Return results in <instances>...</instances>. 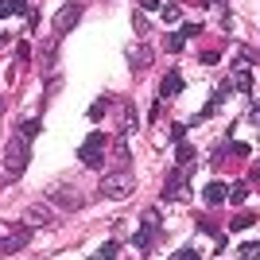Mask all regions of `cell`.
<instances>
[{"instance_id": "31", "label": "cell", "mask_w": 260, "mask_h": 260, "mask_svg": "<svg viewBox=\"0 0 260 260\" xmlns=\"http://www.w3.org/2000/svg\"><path fill=\"white\" fill-rule=\"evenodd\" d=\"M249 179H252V183H260V167H252V171H249Z\"/></svg>"}, {"instance_id": "27", "label": "cell", "mask_w": 260, "mask_h": 260, "mask_svg": "<svg viewBox=\"0 0 260 260\" xmlns=\"http://www.w3.org/2000/svg\"><path fill=\"white\" fill-rule=\"evenodd\" d=\"M27 58H31V47H27V43H20V47H16V66H23Z\"/></svg>"}, {"instance_id": "15", "label": "cell", "mask_w": 260, "mask_h": 260, "mask_svg": "<svg viewBox=\"0 0 260 260\" xmlns=\"http://www.w3.org/2000/svg\"><path fill=\"white\" fill-rule=\"evenodd\" d=\"M245 198H249V186H245V183L229 186V206H245Z\"/></svg>"}, {"instance_id": "23", "label": "cell", "mask_w": 260, "mask_h": 260, "mask_svg": "<svg viewBox=\"0 0 260 260\" xmlns=\"http://www.w3.org/2000/svg\"><path fill=\"white\" fill-rule=\"evenodd\" d=\"M23 136H27V140H35V136H39V132H43V120H39V117H35V120H27V124H23Z\"/></svg>"}, {"instance_id": "32", "label": "cell", "mask_w": 260, "mask_h": 260, "mask_svg": "<svg viewBox=\"0 0 260 260\" xmlns=\"http://www.w3.org/2000/svg\"><path fill=\"white\" fill-rule=\"evenodd\" d=\"M249 117H252V120L260 124V105H252V113H249Z\"/></svg>"}, {"instance_id": "4", "label": "cell", "mask_w": 260, "mask_h": 260, "mask_svg": "<svg viewBox=\"0 0 260 260\" xmlns=\"http://www.w3.org/2000/svg\"><path fill=\"white\" fill-rule=\"evenodd\" d=\"M105 152H109V136L105 132H89L82 140V148H78V159L86 167H105Z\"/></svg>"}, {"instance_id": "9", "label": "cell", "mask_w": 260, "mask_h": 260, "mask_svg": "<svg viewBox=\"0 0 260 260\" xmlns=\"http://www.w3.org/2000/svg\"><path fill=\"white\" fill-rule=\"evenodd\" d=\"M202 202H206L210 210L221 206V202H229V186H225V183H217V179H214V183H206V190H202Z\"/></svg>"}, {"instance_id": "3", "label": "cell", "mask_w": 260, "mask_h": 260, "mask_svg": "<svg viewBox=\"0 0 260 260\" xmlns=\"http://www.w3.org/2000/svg\"><path fill=\"white\" fill-rule=\"evenodd\" d=\"M47 198H51V206H54V210H66V214H74V210L86 206L82 190H78V186H70V183H54V186H47Z\"/></svg>"}, {"instance_id": "29", "label": "cell", "mask_w": 260, "mask_h": 260, "mask_svg": "<svg viewBox=\"0 0 260 260\" xmlns=\"http://www.w3.org/2000/svg\"><path fill=\"white\" fill-rule=\"evenodd\" d=\"M140 8H144V12H159L163 4H159V0H140Z\"/></svg>"}, {"instance_id": "2", "label": "cell", "mask_w": 260, "mask_h": 260, "mask_svg": "<svg viewBox=\"0 0 260 260\" xmlns=\"http://www.w3.org/2000/svg\"><path fill=\"white\" fill-rule=\"evenodd\" d=\"M132 190H136V175H132L128 167H113V171H105V179H101V194H105V198H128Z\"/></svg>"}, {"instance_id": "1", "label": "cell", "mask_w": 260, "mask_h": 260, "mask_svg": "<svg viewBox=\"0 0 260 260\" xmlns=\"http://www.w3.org/2000/svg\"><path fill=\"white\" fill-rule=\"evenodd\" d=\"M27 159H31V140L16 132L8 144H4V179H20L27 171Z\"/></svg>"}, {"instance_id": "12", "label": "cell", "mask_w": 260, "mask_h": 260, "mask_svg": "<svg viewBox=\"0 0 260 260\" xmlns=\"http://www.w3.org/2000/svg\"><path fill=\"white\" fill-rule=\"evenodd\" d=\"M229 86L237 89V93H252V70H249V66H241V70H233V78H229Z\"/></svg>"}, {"instance_id": "20", "label": "cell", "mask_w": 260, "mask_h": 260, "mask_svg": "<svg viewBox=\"0 0 260 260\" xmlns=\"http://www.w3.org/2000/svg\"><path fill=\"white\" fill-rule=\"evenodd\" d=\"M260 256V241H245L237 249V260H256Z\"/></svg>"}, {"instance_id": "13", "label": "cell", "mask_w": 260, "mask_h": 260, "mask_svg": "<svg viewBox=\"0 0 260 260\" xmlns=\"http://www.w3.org/2000/svg\"><path fill=\"white\" fill-rule=\"evenodd\" d=\"M159 225H163V217H159V210H144V217H140V229H144V233H152V237H155V233H159Z\"/></svg>"}, {"instance_id": "28", "label": "cell", "mask_w": 260, "mask_h": 260, "mask_svg": "<svg viewBox=\"0 0 260 260\" xmlns=\"http://www.w3.org/2000/svg\"><path fill=\"white\" fill-rule=\"evenodd\" d=\"M183 136H186V124H171V136H167V140H171V144H183Z\"/></svg>"}, {"instance_id": "17", "label": "cell", "mask_w": 260, "mask_h": 260, "mask_svg": "<svg viewBox=\"0 0 260 260\" xmlns=\"http://www.w3.org/2000/svg\"><path fill=\"white\" fill-rule=\"evenodd\" d=\"M194 155H198V152H194V144H186V140H183V144H175V159H179V167H183V163H190Z\"/></svg>"}, {"instance_id": "30", "label": "cell", "mask_w": 260, "mask_h": 260, "mask_svg": "<svg viewBox=\"0 0 260 260\" xmlns=\"http://www.w3.org/2000/svg\"><path fill=\"white\" fill-rule=\"evenodd\" d=\"M217 58H221V54H217V51H202V62H206V66H214Z\"/></svg>"}, {"instance_id": "10", "label": "cell", "mask_w": 260, "mask_h": 260, "mask_svg": "<svg viewBox=\"0 0 260 260\" xmlns=\"http://www.w3.org/2000/svg\"><path fill=\"white\" fill-rule=\"evenodd\" d=\"M175 93H183V74H179V70H167L163 82H159V98L167 101V98H175Z\"/></svg>"}, {"instance_id": "33", "label": "cell", "mask_w": 260, "mask_h": 260, "mask_svg": "<svg viewBox=\"0 0 260 260\" xmlns=\"http://www.w3.org/2000/svg\"><path fill=\"white\" fill-rule=\"evenodd\" d=\"M202 4H206V8H217V4H221V0H202Z\"/></svg>"}, {"instance_id": "11", "label": "cell", "mask_w": 260, "mask_h": 260, "mask_svg": "<svg viewBox=\"0 0 260 260\" xmlns=\"http://www.w3.org/2000/svg\"><path fill=\"white\" fill-rule=\"evenodd\" d=\"M152 58H155V54H152V47H148V43H136V47L128 51L132 70H148V66H152Z\"/></svg>"}, {"instance_id": "19", "label": "cell", "mask_w": 260, "mask_h": 260, "mask_svg": "<svg viewBox=\"0 0 260 260\" xmlns=\"http://www.w3.org/2000/svg\"><path fill=\"white\" fill-rule=\"evenodd\" d=\"M117 252H120V245H117V241H105V245H101V249L93 252V256H89V260H113V256H117Z\"/></svg>"}, {"instance_id": "8", "label": "cell", "mask_w": 260, "mask_h": 260, "mask_svg": "<svg viewBox=\"0 0 260 260\" xmlns=\"http://www.w3.org/2000/svg\"><path fill=\"white\" fill-rule=\"evenodd\" d=\"M54 217H58V210L51 206V202H31V206H27V214H23V221H27V225H51Z\"/></svg>"}, {"instance_id": "6", "label": "cell", "mask_w": 260, "mask_h": 260, "mask_svg": "<svg viewBox=\"0 0 260 260\" xmlns=\"http://www.w3.org/2000/svg\"><path fill=\"white\" fill-rule=\"evenodd\" d=\"M159 198L163 202H186V198H190V190L183 186V167H171V171H167V183H163Z\"/></svg>"}, {"instance_id": "16", "label": "cell", "mask_w": 260, "mask_h": 260, "mask_svg": "<svg viewBox=\"0 0 260 260\" xmlns=\"http://www.w3.org/2000/svg\"><path fill=\"white\" fill-rule=\"evenodd\" d=\"M23 12H27L23 0H0V16H23Z\"/></svg>"}, {"instance_id": "21", "label": "cell", "mask_w": 260, "mask_h": 260, "mask_svg": "<svg viewBox=\"0 0 260 260\" xmlns=\"http://www.w3.org/2000/svg\"><path fill=\"white\" fill-rule=\"evenodd\" d=\"M152 233H144V229H136V237H132V245H136V249H140V252H148V249H152Z\"/></svg>"}, {"instance_id": "18", "label": "cell", "mask_w": 260, "mask_h": 260, "mask_svg": "<svg viewBox=\"0 0 260 260\" xmlns=\"http://www.w3.org/2000/svg\"><path fill=\"white\" fill-rule=\"evenodd\" d=\"M159 16H163V23H179V16H183V8H179L175 0H167V4H163V8H159Z\"/></svg>"}, {"instance_id": "7", "label": "cell", "mask_w": 260, "mask_h": 260, "mask_svg": "<svg viewBox=\"0 0 260 260\" xmlns=\"http://www.w3.org/2000/svg\"><path fill=\"white\" fill-rule=\"evenodd\" d=\"M78 20H82V4H62V8L54 12V20H51V31L54 35H66V31H74Z\"/></svg>"}, {"instance_id": "26", "label": "cell", "mask_w": 260, "mask_h": 260, "mask_svg": "<svg viewBox=\"0 0 260 260\" xmlns=\"http://www.w3.org/2000/svg\"><path fill=\"white\" fill-rule=\"evenodd\" d=\"M183 39H198V35H202V23H183Z\"/></svg>"}, {"instance_id": "34", "label": "cell", "mask_w": 260, "mask_h": 260, "mask_svg": "<svg viewBox=\"0 0 260 260\" xmlns=\"http://www.w3.org/2000/svg\"><path fill=\"white\" fill-rule=\"evenodd\" d=\"M0 113H4V101H0Z\"/></svg>"}, {"instance_id": "25", "label": "cell", "mask_w": 260, "mask_h": 260, "mask_svg": "<svg viewBox=\"0 0 260 260\" xmlns=\"http://www.w3.org/2000/svg\"><path fill=\"white\" fill-rule=\"evenodd\" d=\"M136 124H140V117H136V109H124V132H132V128H136Z\"/></svg>"}, {"instance_id": "22", "label": "cell", "mask_w": 260, "mask_h": 260, "mask_svg": "<svg viewBox=\"0 0 260 260\" xmlns=\"http://www.w3.org/2000/svg\"><path fill=\"white\" fill-rule=\"evenodd\" d=\"M105 109H109V98H98L93 105H89V120H101V117H105Z\"/></svg>"}, {"instance_id": "24", "label": "cell", "mask_w": 260, "mask_h": 260, "mask_svg": "<svg viewBox=\"0 0 260 260\" xmlns=\"http://www.w3.org/2000/svg\"><path fill=\"white\" fill-rule=\"evenodd\" d=\"M183 47H186V39H183L179 31H171V35H167V51H171V54H179Z\"/></svg>"}, {"instance_id": "14", "label": "cell", "mask_w": 260, "mask_h": 260, "mask_svg": "<svg viewBox=\"0 0 260 260\" xmlns=\"http://www.w3.org/2000/svg\"><path fill=\"white\" fill-rule=\"evenodd\" d=\"M249 225H256V214H252V210H241V214L229 221V233H237V229H249Z\"/></svg>"}, {"instance_id": "5", "label": "cell", "mask_w": 260, "mask_h": 260, "mask_svg": "<svg viewBox=\"0 0 260 260\" xmlns=\"http://www.w3.org/2000/svg\"><path fill=\"white\" fill-rule=\"evenodd\" d=\"M31 233H35V229L27 225V221L12 225L8 233L0 237V252H20V249H27V245H31Z\"/></svg>"}]
</instances>
